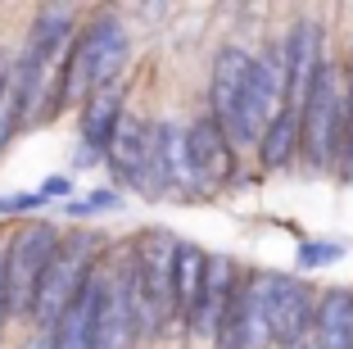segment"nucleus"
I'll list each match as a JSON object with an SVG mask.
<instances>
[{
	"mask_svg": "<svg viewBox=\"0 0 353 349\" xmlns=\"http://www.w3.org/2000/svg\"><path fill=\"white\" fill-rule=\"evenodd\" d=\"M176 249H181V240L172 232L145 227L132 236L123 263H118L141 340H159L176 327Z\"/></svg>",
	"mask_w": 353,
	"mask_h": 349,
	"instance_id": "nucleus-1",
	"label": "nucleus"
},
{
	"mask_svg": "<svg viewBox=\"0 0 353 349\" xmlns=\"http://www.w3.org/2000/svg\"><path fill=\"white\" fill-rule=\"evenodd\" d=\"M127 59H132V32L123 28V19L109 10L91 14L63 59V109H73V104L82 109L95 91L118 86Z\"/></svg>",
	"mask_w": 353,
	"mask_h": 349,
	"instance_id": "nucleus-2",
	"label": "nucleus"
},
{
	"mask_svg": "<svg viewBox=\"0 0 353 349\" xmlns=\"http://www.w3.org/2000/svg\"><path fill=\"white\" fill-rule=\"evenodd\" d=\"M104 245H109V240H104L100 232H68V236H63L54 263L46 267V277H41V290H37V308H32V322H28L32 331H46V336H50V331L59 327V318L82 299V290L91 286V277L100 272Z\"/></svg>",
	"mask_w": 353,
	"mask_h": 349,
	"instance_id": "nucleus-3",
	"label": "nucleus"
},
{
	"mask_svg": "<svg viewBox=\"0 0 353 349\" xmlns=\"http://www.w3.org/2000/svg\"><path fill=\"white\" fill-rule=\"evenodd\" d=\"M344 159V59H326L303 104V173L340 177Z\"/></svg>",
	"mask_w": 353,
	"mask_h": 349,
	"instance_id": "nucleus-4",
	"label": "nucleus"
},
{
	"mask_svg": "<svg viewBox=\"0 0 353 349\" xmlns=\"http://www.w3.org/2000/svg\"><path fill=\"white\" fill-rule=\"evenodd\" d=\"M63 245V232L46 218H28L10 232V249H5V295H10V322H32L37 308V290H41L46 267L54 263Z\"/></svg>",
	"mask_w": 353,
	"mask_h": 349,
	"instance_id": "nucleus-5",
	"label": "nucleus"
},
{
	"mask_svg": "<svg viewBox=\"0 0 353 349\" xmlns=\"http://www.w3.org/2000/svg\"><path fill=\"white\" fill-rule=\"evenodd\" d=\"M213 349H272V304H268V267H245L236 299H231Z\"/></svg>",
	"mask_w": 353,
	"mask_h": 349,
	"instance_id": "nucleus-6",
	"label": "nucleus"
},
{
	"mask_svg": "<svg viewBox=\"0 0 353 349\" xmlns=\"http://www.w3.org/2000/svg\"><path fill=\"white\" fill-rule=\"evenodd\" d=\"M186 132H190V164H195L199 200L222 196V191H227V186L236 182V177H245V173H240V150L231 145L227 127H222L208 109L190 118Z\"/></svg>",
	"mask_w": 353,
	"mask_h": 349,
	"instance_id": "nucleus-7",
	"label": "nucleus"
},
{
	"mask_svg": "<svg viewBox=\"0 0 353 349\" xmlns=\"http://www.w3.org/2000/svg\"><path fill=\"white\" fill-rule=\"evenodd\" d=\"M317 295L322 290L308 286L294 272H272L268 267V304H272V349H290L312 336L317 327Z\"/></svg>",
	"mask_w": 353,
	"mask_h": 349,
	"instance_id": "nucleus-8",
	"label": "nucleus"
},
{
	"mask_svg": "<svg viewBox=\"0 0 353 349\" xmlns=\"http://www.w3.org/2000/svg\"><path fill=\"white\" fill-rule=\"evenodd\" d=\"M281 55H285V86H290L285 109L303 113L317 73L331 59V50H326V23L322 19H294L285 28V37H281Z\"/></svg>",
	"mask_w": 353,
	"mask_h": 349,
	"instance_id": "nucleus-9",
	"label": "nucleus"
},
{
	"mask_svg": "<svg viewBox=\"0 0 353 349\" xmlns=\"http://www.w3.org/2000/svg\"><path fill=\"white\" fill-rule=\"evenodd\" d=\"M104 164H109V173L118 177V186H132V191H141V196L159 200L154 196V123H150V118H141V113L127 109L114 145H109V154H104Z\"/></svg>",
	"mask_w": 353,
	"mask_h": 349,
	"instance_id": "nucleus-10",
	"label": "nucleus"
},
{
	"mask_svg": "<svg viewBox=\"0 0 353 349\" xmlns=\"http://www.w3.org/2000/svg\"><path fill=\"white\" fill-rule=\"evenodd\" d=\"M250 77H254V50H245L240 41L218 46V55L208 64V113L227 127V136L240 123V104H245V91H250Z\"/></svg>",
	"mask_w": 353,
	"mask_h": 349,
	"instance_id": "nucleus-11",
	"label": "nucleus"
},
{
	"mask_svg": "<svg viewBox=\"0 0 353 349\" xmlns=\"http://www.w3.org/2000/svg\"><path fill=\"white\" fill-rule=\"evenodd\" d=\"M154 196L199 200L195 164H190V132L176 118H159L154 123Z\"/></svg>",
	"mask_w": 353,
	"mask_h": 349,
	"instance_id": "nucleus-12",
	"label": "nucleus"
},
{
	"mask_svg": "<svg viewBox=\"0 0 353 349\" xmlns=\"http://www.w3.org/2000/svg\"><path fill=\"white\" fill-rule=\"evenodd\" d=\"M240 281H245V263H236L231 254H208V277H204V295H199V308H195V322H190L186 336L195 340H218L222 331V318H227L231 299H236Z\"/></svg>",
	"mask_w": 353,
	"mask_h": 349,
	"instance_id": "nucleus-13",
	"label": "nucleus"
},
{
	"mask_svg": "<svg viewBox=\"0 0 353 349\" xmlns=\"http://www.w3.org/2000/svg\"><path fill=\"white\" fill-rule=\"evenodd\" d=\"M127 118V91L123 86H104V91H95L91 100L82 104V118H77V164H95V159H104L109 154V145H114L118 127H123Z\"/></svg>",
	"mask_w": 353,
	"mask_h": 349,
	"instance_id": "nucleus-14",
	"label": "nucleus"
},
{
	"mask_svg": "<svg viewBox=\"0 0 353 349\" xmlns=\"http://www.w3.org/2000/svg\"><path fill=\"white\" fill-rule=\"evenodd\" d=\"M104 277H109V267L100 263V272L91 277V286L82 290V299H77V304L59 318V327L50 331V349H95L100 304H104Z\"/></svg>",
	"mask_w": 353,
	"mask_h": 349,
	"instance_id": "nucleus-15",
	"label": "nucleus"
},
{
	"mask_svg": "<svg viewBox=\"0 0 353 349\" xmlns=\"http://www.w3.org/2000/svg\"><path fill=\"white\" fill-rule=\"evenodd\" d=\"M254 164H259V173H290L294 164H303V113L281 109L272 118V127L254 150Z\"/></svg>",
	"mask_w": 353,
	"mask_h": 349,
	"instance_id": "nucleus-16",
	"label": "nucleus"
},
{
	"mask_svg": "<svg viewBox=\"0 0 353 349\" xmlns=\"http://www.w3.org/2000/svg\"><path fill=\"white\" fill-rule=\"evenodd\" d=\"M322 349H353V286H326L317 295V327Z\"/></svg>",
	"mask_w": 353,
	"mask_h": 349,
	"instance_id": "nucleus-17",
	"label": "nucleus"
},
{
	"mask_svg": "<svg viewBox=\"0 0 353 349\" xmlns=\"http://www.w3.org/2000/svg\"><path fill=\"white\" fill-rule=\"evenodd\" d=\"M204 277H208V249H199L195 240H181V249H176V331H190V322H195Z\"/></svg>",
	"mask_w": 353,
	"mask_h": 349,
	"instance_id": "nucleus-18",
	"label": "nucleus"
},
{
	"mask_svg": "<svg viewBox=\"0 0 353 349\" xmlns=\"http://www.w3.org/2000/svg\"><path fill=\"white\" fill-rule=\"evenodd\" d=\"M19 132H28V95H23V86L10 77V86L0 95V154L14 145Z\"/></svg>",
	"mask_w": 353,
	"mask_h": 349,
	"instance_id": "nucleus-19",
	"label": "nucleus"
},
{
	"mask_svg": "<svg viewBox=\"0 0 353 349\" xmlns=\"http://www.w3.org/2000/svg\"><path fill=\"white\" fill-rule=\"evenodd\" d=\"M340 258H344L340 240H299V249H294V267L299 272H322V267H335Z\"/></svg>",
	"mask_w": 353,
	"mask_h": 349,
	"instance_id": "nucleus-20",
	"label": "nucleus"
},
{
	"mask_svg": "<svg viewBox=\"0 0 353 349\" xmlns=\"http://www.w3.org/2000/svg\"><path fill=\"white\" fill-rule=\"evenodd\" d=\"M340 182L353 186V55L344 59V159H340Z\"/></svg>",
	"mask_w": 353,
	"mask_h": 349,
	"instance_id": "nucleus-21",
	"label": "nucleus"
},
{
	"mask_svg": "<svg viewBox=\"0 0 353 349\" xmlns=\"http://www.w3.org/2000/svg\"><path fill=\"white\" fill-rule=\"evenodd\" d=\"M118 205H123V196H118V191H91V196H82V200H68V205H63V214L82 223V218L104 214V209H118Z\"/></svg>",
	"mask_w": 353,
	"mask_h": 349,
	"instance_id": "nucleus-22",
	"label": "nucleus"
},
{
	"mask_svg": "<svg viewBox=\"0 0 353 349\" xmlns=\"http://www.w3.org/2000/svg\"><path fill=\"white\" fill-rule=\"evenodd\" d=\"M46 196L41 191H23V196H0V218H19V214H32V209H41Z\"/></svg>",
	"mask_w": 353,
	"mask_h": 349,
	"instance_id": "nucleus-23",
	"label": "nucleus"
},
{
	"mask_svg": "<svg viewBox=\"0 0 353 349\" xmlns=\"http://www.w3.org/2000/svg\"><path fill=\"white\" fill-rule=\"evenodd\" d=\"M5 249H10V232H0V340H5V322H10V295H5Z\"/></svg>",
	"mask_w": 353,
	"mask_h": 349,
	"instance_id": "nucleus-24",
	"label": "nucleus"
},
{
	"mask_svg": "<svg viewBox=\"0 0 353 349\" xmlns=\"http://www.w3.org/2000/svg\"><path fill=\"white\" fill-rule=\"evenodd\" d=\"M73 191V177H50V182H41V196L46 200H63Z\"/></svg>",
	"mask_w": 353,
	"mask_h": 349,
	"instance_id": "nucleus-25",
	"label": "nucleus"
},
{
	"mask_svg": "<svg viewBox=\"0 0 353 349\" xmlns=\"http://www.w3.org/2000/svg\"><path fill=\"white\" fill-rule=\"evenodd\" d=\"M19 349H50V336H46V331H32V336L23 340Z\"/></svg>",
	"mask_w": 353,
	"mask_h": 349,
	"instance_id": "nucleus-26",
	"label": "nucleus"
},
{
	"mask_svg": "<svg viewBox=\"0 0 353 349\" xmlns=\"http://www.w3.org/2000/svg\"><path fill=\"white\" fill-rule=\"evenodd\" d=\"M10 77H14V64H10V59H0V95H5V86H10Z\"/></svg>",
	"mask_w": 353,
	"mask_h": 349,
	"instance_id": "nucleus-27",
	"label": "nucleus"
},
{
	"mask_svg": "<svg viewBox=\"0 0 353 349\" xmlns=\"http://www.w3.org/2000/svg\"><path fill=\"white\" fill-rule=\"evenodd\" d=\"M290 349H322V345H317V336H308V340H299V345H290Z\"/></svg>",
	"mask_w": 353,
	"mask_h": 349,
	"instance_id": "nucleus-28",
	"label": "nucleus"
}]
</instances>
